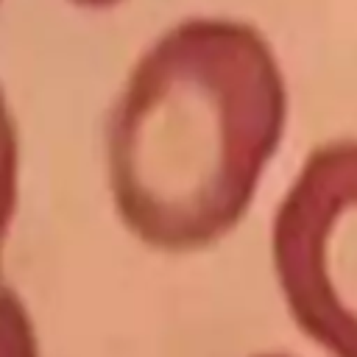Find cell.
Returning <instances> with one entry per match:
<instances>
[{"instance_id": "6", "label": "cell", "mask_w": 357, "mask_h": 357, "mask_svg": "<svg viewBox=\"0 0 357 357\" xmlns=\"http://www.w3.org/2000/svg\"><path fill=\"white\" fill-rule=\"evenodd\" d=\"M259 357H284V354H259Z\"/></svg>"}, {"instance_id": "2", "label": "cell", "mask_w": 357, "mask_h": 357, "mask_svg": "<svg viewBox=\"0 0 357 357\" xmlns=\"http://www.w3.org/2000/svg\"><path fill=\"white\" fill-rule=\"evenodd\" d=\"M271 248L301 332L332 357H357V139L310 153L276 209Z\"/></svg>"}, {"instance_id": "1", "label": "cell", "mask_w": 357, "mask_h": 357, "mask_svg": "<svg viewBox=\"0 0 357 357\" xmlns=\"http://www.w3.org/2000/svg\"><path fill=\"white\" fill-rule=\"evenodd\" d=\"M284 120V78L254 25L176 22L109 112L106 176L123 226L170 254L218 243L248 212Z\"/></svg>"}, {"instance_id": "5", "label": "cell", "mask_w": 357, "mask_h": 357, "mask_svg": "<svg viewBox=\"0 0 357 357\" xmlns=\"http://www.w3.org/2000/svg\"><path fill=\"white\" fill-rule=\"evenodd\" d=\"M73 3L86 6V8H106V6H114V3H120V0H73Z\"/></svg>"}, {"instance_id": "3", "label": "cell", "mask_w": 357, "mask_h": 357, "mask_svg": "<svg viewBox=\"0 0 357 357\" xmlns=\"http://www.w3.org/2000/svg\"><path fill=\"white\" fill-rule=\"evenodd\" d=\"M17 167H20L17 126L6 106V95L0 89V251L17 206Z\"/></svg>"}, {"instance_id": "4", "label": "cell", "mask_w": 357, "mask_h": 357, "mask_svg": "<svg viewBox=\"0 0 357 357\" xmlns=\"http://www.w3.org/2000/svg\"><path fill=\"white\" fill-rule=\"evenodd\" d=\"M0 357H39L36 335L22 298L0 282Z\"/></svg>"}]
</instances>
